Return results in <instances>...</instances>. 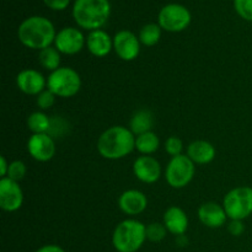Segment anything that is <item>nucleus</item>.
Segmentation results:
<instances>
[{"label": "nucleus", "instance_id": "obj_2", "mask_svg": "<svg viewBox=\"0 0 252 252\" xmlns=\"http://www.w3.org/2000/svg\"><path fill=\"white\" fill-rule=\"evenodd\" d=\"M17 36L24 46L42 51L51 47L57 34L53 24L48 19L42 16H32L20 25Z\"/></svg>", "mask_w": 252, "mask_h": 252}, {"label": "nucleus", "instance_id": "obj_4", "mask_svg": "<svg viewBox=\"0 0 252 252\" xmlns=\"http://www.w3.org/2000/svg\"><path fill=\"white\" fill-rule=\"evenodd\" d=\"M147 239V226L134 219H127L116 226L112 244L118 252H137Z\"/></svg>", "mask_w": 252, "mask_h": 252}, {"label": "nucleus", "instance_id": "obj_5", "mask_svg": "<svg viewBox=\"0 0 252 252\" xmlns=\"http://www.w3.org/2000/svg\"><path fill=\"white\" fill-rule=\"evenodd\" d=\"M81 88L80 75L74 69L63 66L52 71L47 79V89L59 97H71Z\"/></svg>", "mask_w": 252, "mask_h": 252}, {"label": "nucleus", "instance_id": "obj_3", "mask_svg": "<svg viewBox=\"0 0 252 252\" xmlns=\"http://www.w3.org/2000/svg\"><path fill=\"white\" fill-rule=\"evenodd\" d=\"M111 12L108 0H75L73 16L76 24L85 30H100L106 24Z\"/></svg>", "mask_w": 252, "mask_h": 252}, {"label": "nucleus", "instance_id": "obj_31", "mask_svg": "<svg viewBox=\"0 0 252 252\" xmlns=\"http://www.w3.org/2000/svg\"><path fill=\"white\" fill-rule=\"evenodd\" d=\"M47 6L53 10H64L69 5L70 0H43Z\"/></svg>", "mask_w": 252, "mask_h": 252}, {"label": "nucleus", "instance_id": "obj_27", "mask_svg": "<svg viewBox=\"0 0 252 252\" xmlns=\"http://www.w3.org/2000/svg\"><path fill=\"white\" fill-rule=\"evenodd\" d=\"M234 6L243 19L252 21V0H234Z\"/></svg>", "mask_w": 252, "mask_h": 252}, {"label": "nucleus", "instance_id": "obj_25", "mask_svg": "<svg viewBox=\"0 0 252 252\" xmlns=\"http://www.w3.org/2000/svg\"><path fill=\"white\" fill-rule=\"evenodd\" d=\"M166 226L160 223H152L147 226V239L153 243H159L166 236Z\"/></svg>", "mask_w": 252, "mask_h": 252}, {"label": "nucleus", "instance_id": "obj_12", "mask_svg": "<svg viewBox=\"0 0 252 252\" xmlns=\"http://www.w3.org/2000/svg\"><path fill=\"white\" fill-rule=\"evenodd\" d=\"M27 150L34 160L41 162L49 161L56 153V144L47 133L32 134L27 143Z\"/></svg>", "mask_w": 252, "mask_h": 252}, {"label": "nucleus", "instance_id": "obj_22", "mask_svg": "<svg viewBox=\"0 0 252 252\" xmlns=\"http://www.w3.org/2000/svg\"><path fill=\"white\" fill-rule=\"evenodd\" d=\"M38 62L47 70H57L61 64V52L56 47H48L39 51Z\"/></svg>", "mask_w": 252, "mask_h": 252}, {"label": "nucleus", "instance_id": "obj_7", "mask_svg": "<svg viewBox=\"0 0 252 252\" xmlns=\"http://www.w3.org/2000/svg\"><path fill=\"white\" fill-rule=\"evenodd\" d=\"M194 162L187 155H177L170 160L166 167L165 177L172 189H184L194 176Z\"/></svg>", "mask_w": 252, "mask_h": 252}, {"label": "nucleus", "instance_id": "obj_30", "mask_svg": "<svg viewBox=\"0 0 252 252\" xmlns=\"http://www.w3.org/2000/svg\"><path fill=\"white\" fill-rule=\"evenodd\" d=\"M244 230H245V226H244L243 220H231V223L229 224V231L234 236H240Z\"/></svg>", "mask_w": 252, "mask_h": 252}, {"label": "nucleus", "instance_id": "obj_26", "mask_svg": "<svg viewBox=\"0 0 252 252\" xmlns=\"http://www.w3.org/2000/svg\"><path fill=\"white\" fill-rule=\"evenodd\" d=\"M26 165L22 161H20V160H16V161H12L11 164L9 165V171H7L6 177L19 182L24 179L25 175H26Z\"/></svg>", "mask_w": 252, "mask_h": 252}, {"label": "nucleus", "instance_id": "obj_10", "mask_svg": "<svg viewBox=\"0 0 252 252\" xmlns=\"http://www.w3.org/2000/svg\"><path fill=\"white\" fill-rule=\"evenodd\" d=\"M54 44L62 54L71 56V54L79 53L83 49L84 44H85V38L78 29L65 27V29L61 30L59 33H57Z\"/></svg>", "mask_w": 252, "mask_h": 252}, {"label": "nucleus", "instance_id": "obj_6", "mask_svg": "<svg viewBox=\"0 0 252 252\" xmlns=\"http://www.w3.org/2000/svg\"><path fill=\"white\" fill-rule=\"evenodd\" d=\"M223 207L231 220H244L252 214V189L248 186L231 189L223 201Z\"/></svg>", "mask_w": 252, "mask_h": 252}, {"label": "nucleus", "instance_id": "obj_9", "mask_svg": "<svg viewBox=\"0 0 252 252\" xmlns=\"http://www.w3.org/2000/svg\"><path fill=\"white\" fill-rule=\"evenodd\" d=\"M24 193L19 182L2 177L0 180V208L5 212H15L21 208Z\"/></svg>", "mask_w": 252, "mask_h": 252}, {"label": "nucleus", "instance_id": "obj_8", "mask_svg": "<svg viewBox=\"0 0 252 252\" xmlns=\"http://www.w3.org/2000/svg\"><path fill=\"white\" fill-rule=\"evenodd\" d=\"M191 22V14L185 6L169 4L159 14V26L169 32H180L187 29Z\"/></svg>", "mask_w": 252, "mask_h": 252}, {"label": "nucleus", "instance_id": "obj_17", "mask_svg": "<svg viewBox=\"0 0 252 252\" xmlns=\"http://www.w3.org/2000/svg\"><path fill=\"white\" fill-rule=\"evenodd\" d=\"M86 46L93 56L101 58V57L107 56L112 51L113 41L105 31L95 30L89 33L88 38H86Z\"/></svg>", "mask_w": 252, "mask_h": 252}, {"label": "nucleus", "instance_id": "obj_18", "mask_svg": "<svg viewBox=\"0 0 252 252\" xmlns=\"http://www.w3.org/2000/svg\"><path fill=\"white\" fill-rule=\"evenodd\" d=\"M164 225L174 235H184L189 228V218L179 207H171L164 214Z\"/></svg>", "mask_w": 252, "mask_h": 252}, {"label": "nucleus", "instance_id": "obj_14", "mask_svg": "<svg viewBox=\"0 0 252 252\" xmlns=\"http://www.w3.org/2000/svg\"><path fill=\"white\" fill-rule=\"evenodd\" d=\"M16 85L27 95H39L47 85L46 79L34 69H25L16 76Z\"/></svg>", "mask_w": 252, "mask_h": 252}, {"label": "nucleus", "instance_id": "obj_32", "mask_svg": "<svg viewBox=\"0 0 252 252\" xmlns=\"http://www.w3.org/2000/svg\"><path fill=\"white\" fill-rule=\"evenodd\" d=\"M36 252H65L62 248H59L58 245H46L42 246L41 249H38Z\"/></svg>", "mask_w": 252, "mask_h": 252}, {"label": "nucleus", "instance_id": "obj_33", "mask_svg": "<svg viewBox=\"0 0 252 252\" xmlns=\"http://www.w3.org/2000/svg\"><path fill=\"white\" fill-rule=\"evenodd\" d=\"M9 165L6 162V159L4 157L0 158V174H1L2 177L7 176V171H9Z\"/></svg>", "mask_w": 252, "mask_h": 252}, {"label": "nucleus", "instance_id": "obj_16", "mask_svg": "<svg viewBox=\"0 0 252 252\" xmlns=\"http://www.w3.org/2000/svg\"><path fill=\"white\" fill-rule=\"evenodd\" d=\"M198 218L208 228H220L225 224L226 218V212L223 206H219L218 203L214 202H208L204 203L199 207L198 209Z\"/></svg>", "mask_w": 252, "mask_h": 252}, {"label": "nucleus", "instance_id": "obj_13", "mask_svg": "<svg viewBox=\"0 0 252 252\" xmlns=\"http://www.w3.org/2000/svg\"><path fill=\"white\" fill-rule=\"evenodd\" d=\"M133 172L139 181L144 184H154L160 179L161 166L157 159L143 155L138 158L133 164Z\"/></svg>", "mask_w": 252, "mask_h": 252}, {"label": "nucleus", "instance_id": "obj_19", "mask_svg": "<svg viewBox=\"0 0 252 252\" xmlns=\"http://www.w3.org/2000/svg\"><path fill=\"white\" fill-rule=\"evenodd\" d=\"M187 157L194 164H208L216 158V149L206 140H196L187 148Z\"/></svg>", "mask_w": 252, "mask_h": 252}, {"label": "nucleus", "instance_id": "obj_29", "mask_svg": "<svg viewBox=\"0 0 252 252\" xmlns=\"http://www.w3.org/2000/svg\"><path fill=\"white\" fill-rule=\"evenodd\" d=\"M54 100H56V95L49 90H44L39 95H37V105L42 110L51 108L54 105Z\"/></svg>", "mask_w": 252, "mask_h": 252}, {"label": "nucleus", "instance_id": "obj_21", "mask_svg": "<svg viewBox=\"0 0 252 252\" xmlns=\"http://www.w3.org/2000/svg\"><path fill=\"white\" fill-rule=\"evenodd\" d=\"M159 138L154 132H147L137 135L135 138V149L144 155L153 154L159 149Z\"/></svg>", "mask_w": 252, "mask_h": 252}, {"label": "nucleus", "instance_id": "obj_11", "mask_svg": "<svg viewBox=\"0 0 252 252\" xmlns=\"http://www.w3.org/2000/svg\"><path fill=\"white\" fill-rule=\"evenodd\" d=\"M116 54L123 61H134L140 52V41L130 31H120L113 38Z\"/></svg>", "mask_w": 252, "mask_h": 252}, {"label": "nucleus", "instance_id": "obj_23", "mask_svg": "<svg viewBox=\"0 0 252 252\" xmlns=\"http://www.w3.org/2000/svg\"><path fill=\"white\" fill-rule=\"evenodd\" d=\"M27 127L33 134H42L51 129V120L43 112H33L27 118Z\"/></svg>", "mask_w": 252, "mask_h": 252}, {"label": "nucleus", "instance_id": "obj_15", "mask_svg": "<svg viewBox=\"0 0 252 252\" xmlns=\"http://www.w3.org/2000/svg\"><path fill=\"white\" fill-rule=\"evenodd\" d=\"M147 206V196L137 189H128L123 192L118 198V207L123 213L128 216H138L145 211Z\"/></svg>", "mask_w": 252, "mask_h": 252}, {"label": "nucleus", "instance_id": "obj_20", "mask_svg": "<svg viewBox=\"0 0 252 252\" xmlns=\"http://www.w3.org/2000/svg\"><path fill=\"white\" fill-rule=\"evenodd\" d=\"M154 126V117L153 113L148 110H139L132 116L129 127L134 135H140L143 133L152 132Z\"/></svg>", "mask_w": 252, "mask_h": 252}, {"label": "nucleus", "instance_id": "obj_1", "mask_svg": "<svg viewBox=\"0 0 252 252\" xmlns=\"http://www.w3.org/2000/svg\"><path fill=\"white\" fill-rule=\"evenodd\" d=\"M135 148V137L132 130L122 126H113L100 135L97 150L105 159L117 160L127 157Z\"/></svg>", "mask_w": 252, "mask_h": 252}, {"label": "nucleus", "instance_id": "obj_28", "mask_svg": "<svg viewBox=\"0 0 252 252\" xmlns=\"http://www.w3.org/2000/svg\"><path fill=\"white\" fill-rule=\"evenodd\" d=\"M182 149H184V144H182V140L177 137H170L169 139L165 142V150L167 152V154L171 155L172 158L177 157V155H181Z\"/></svg>", "mask_w": 252, "mask_h": 252}, {"label": "nucleus", "instance_id": "obj_24", "mask_svg": "<svg viewBox=\"0 0 252 252\" xmlns=\"http://www.w3.org/2000/svg\"><path fill=\"white\" fill-rule=\"evenodd\" d=\"M161 36V27L157 24H148L139 32V41L147 47H152L159 42Z\"/></svg>", "mask_w": 252, "mask_h": 252}]
</instances>
